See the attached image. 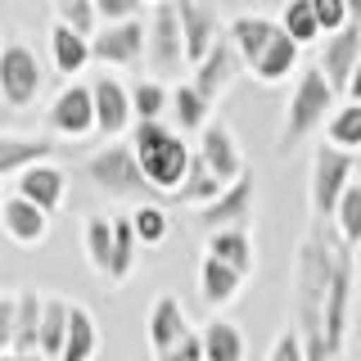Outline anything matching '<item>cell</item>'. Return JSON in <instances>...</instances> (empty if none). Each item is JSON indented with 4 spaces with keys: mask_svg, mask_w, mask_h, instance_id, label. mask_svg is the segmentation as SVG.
I'll return each mask as SVG.
<instances>
[{
    "mask_svg": "<svg viewBox=\"0 0 361 361\" xmlns=\"http://www.w3.org/2000/svg\"><path fill=\"white\" fill-rule=\"evenodd\" d=\"M113 235H118V244H113V271H109V285L122 289L131 280L135 271V253H140V235H135V221L131 212L127 217H113Z\"/></svg>",
    "mask_w": 361,
    "mask_h": 361,
    "instance_id": "4dcf8cb0",
    "label": "cell"
},
{
    "mask_svg": "<svg viewBox=\"0 0 361 361\" xmlns=\"http://www.w3.org/2000/svg\"><path fill=\"white\" fill-rule=\"evenodd\" d=\"M353 185V154L334 149V145H321L312 154V176H307V208L312 221H334L338 199Z\"/></svg>",
    "mask_w": 361,
    "mask_h": 361,
    "instance_id": "8992f818",
    "label": "cell"
},
{
    "mask_svg": "<svg viewBox=\"0 0 361 361\" xmlns=\"http://www.w3.org/2000/svg\"><path fill=\"white\" fill-rule=\"evenodd\" d=\"M203 253L231 262L235 271H244V276H253V271H257V244H253V235H248L244 226H231V231L203 235Z\"/></svg>",
    "mask_w": 361,
    "mask_h": 361,
    "instance_id": "484cf974",
    "label": "cell"
},
{
    "mask_svg": "<svg viewBox=\"0 0 361 361\" xmlns=\"http://www.w3.org/2000/svg\"><path fill=\"white\" fill-rule=\"evenodd\" d=\"M145 54H149V27H145L140 18H131V23H104V27L95 32V63H104L109 73L145 63Z\"/></svg>",
    "mask_w": 361,
    "mask_h": 361,
    "instance_id": "8fae6325",
    "label": "cell"
},
{
    "mask_svg": "<svg viewBox=\"0 0 361 361\" xmlns=\"http://www.w3.org/2000/svg\"><path fill=\"white\" fill-rule=\"evenodd\" d=\"M298 59H302V45L293 41L289 32H280V37L271 41L262 54H257V63L248 68V73H253V82H257V86H280L289 73H302Z\"/></svg>",
    "mask_w": 361,
    "mask_h": 361,
    "instance_id": "cb8c5ba5",
    "label": "cell"
},
{
    "mask_svg": "<svg viewBox=\"0 0 361 361\" xmlns=\"http://www.w3.org/2000/svg\"><path fill=\"white\" fill-rule=\"evenodd\" d=\"M68 325H73V302L59 293H45V316H41V353L50 361H59L68 343Z\"/></svg>",
    "mask_w": 361,
    "mask_h": 361,
    "instance_id": "f546056e",
    "label": "cell"
},
{
    "mask_svg": "<svg viewBox=\"0 0 361 361\" xmlns=\"http://www.w3.org/2000/svg\"><path fill=\"white\" fill-rule=\"evenodd\" d=\"M154 361H208V353H203V330L185 334L172 353H163V357H154Z\"/></svg>",
    "mask_w": 361,
    "mask_h": 361,
    "instance_id": "b9f144b4",
    "label": "cell"
},
{
    "mask_svg": "<svg viewBox=\"0 0 361 361\" xmlns=\"http://www.w3.org/2000/svg\"><path fill=\"white\" fill-rule=\"evenodd\" d=\"M267 361H307V348H302V338H298V330H293V325H285V330L271 338Z\"/></svg>",
    "mask_w": 361,
    "mask_h": 361,
    "instance_id": "f35d334b",
    "label": "cell"
},
{
    "mask_svg": "<svg viewBox=\"0 0 361 361\" xmlns=\"http://www.w3.org/2000/svg\"><path fill=\"white\" fill-rule=\"evenodd\" d=\"M180 14V32H185V50H190V68L199 59H208V50L226 37V18L217 9V0H176Z\"/></svg>",
    "mask_w": 361,
    "mask_h": 361,
    "instance_id": "4fadbf2b",
    "label": "cell"
},
{
    "mask_svg": "<svg viewBox=\"0 0 361 361\" xmlns=\"http://www.w3.org/2000/svg\"><path fill=\"white\" fill-rule=\"evenodd\" d=\"M131 221H135V235H140L145 248L167 244V235H172V217H167L158 203H135V208H131Z\"/></svg>",
    "mask_w": 361,
    "mask_h": 361,
    "instance_id": "d590c367",
    "label": "cell"
},
{
    "mask_svg": "<svg viewBox=\"0 0 361 361\" xmlns=\"http://www.w3.org/2000/svg\"><path fill=\"white\" fill-rule=\"evenodd\" d=\"M280 27H285L298 45L325 41V27H321V18H316L312 0H285V5H280Z\"/></svg>",
    "mask_w": 361,
    "mask_h": 361,
    "instance_id": "d6a6232c",
    "label": "cell"
},
{
    "mask_svg": "<svg viewBox=\"0 0 361 361\" xmlns=\"http://www.w3.org/2000/svg\"><path fill=\"white\" fill-rule=\"evenodd\" d=\"M54 18L68 23L73 32H82V37H95L104 23H99V9H95V0H59L54 5Z\"/></svg>",
    "mask_w": 361,
    "mask_h": 361,
    "instance_id": "8d00e7d4",
    "label": "cell"
},
{
    "mask_svg": "<svg viewBox=\"0 0 361 361\" xmlns=\"http://www.w3.org/2000/svg\"><path fill=\"white\" fill-rule=\"evenodd\" d=\"M348 9H353V18H361V0H348Z\"/></svg>",
    "mask_w": 361,
    "mask_h": 361,
    "instance_id": "f6af8a7d",
    "label": "cell"
},
{
    "mask_svg": "<svg viewBox=\"0 0 361 361\" xmlns=\"http://www.w3.org/2000/svg\"><path fill=\"white\" fill-rule=\"evenodd\" d=\"M221 190H226V180H221L217 172H212V167H208V163L199 158V149H195V163H190V176H185V185L176 190V199H180V203H190V208H208V203L217 199Z\"/></svg>",
    "mask_w": 361,
    "mask_h": 361,
    "instance_id": "836d02e7",
    "label": "cell"
},
{
    "mask_svg": "<svg viewBox=\"0 0 361 361\" xmlns=\"http://www.w3.org/2000/svg\"><path fill=\"white\" fill-rule=\"evenodd\" d=\"M99 23H131L145 14V0H95Z\"/></svg>",
    "mask_w": 361,
    "mask_h": 361,
    "instance_id": "60d3db41",
    "label": "cell"
},
{
    "mask_svg": "<svg viewBox=\"0 0 361 361\" xmlns=\"http://www.w3.org/2000/svg\"><path fill=\"white\" fill-rule=\"evenodd\" d=\"M240 73H248L244 54L235 50V41H231V37H221V41L208 50V59H199L195 68H190V82H195V86L203 90V95H208L212 104H217L226 90L240 82Z\"/></svg>",
    "mask_w": 361,
    "mask_h": 361,
    "instance_id": "5bb4252c",
    "label": "cell"
},
{
    "mask_svg": "<svg viewBox=\"0 0 361 361\" xmlns=\"http://www.w3.org/2000/svg\"><path fill=\"white\" fill-rule=\"evenodd\" d=\"M45 95V63L37 59L27 41L9 37L5 50H0V99H5L9 113L32 109Z\"/></svg>",
    "mask_w": 361,
    "mask_h": 361,
    "instance_id": "5b68a950",
    "label": "cell"
},
{
    "mask_svg": "<svg viewBox=\"0 0 361 361\" xmlns=\"http://www.w3.org/2000/svg\"><path fill=\"white\" fill-rule=\"evenodd\" d=\"M199 158L203 163L212 167V172H217L226 185H231V180H240L244 172H248V163H244V149H240V140H235V131H231V122H221V118H212L208 127L199 131Z\"/></svg>",
    "mask_w": 361,
    "mask_h": 361,
    "instance_id": "2e32d148",
    "label": "cell"
},
{
    "mask_svg": "<svg viewBox=\"0 0 361 361\" xmlns=\"http://www.w3.org/2000/svg\"><path fill=\"white\" fill-rule=\"evenodd\" d=\"M334 95L338 90L330 86V77L321 73L316 63H307L302 73H293V90H289V104H285V122L276 131V154H289L307 140L312 131H321L325 122L334 118Z\"/></svg>",
    "mask_w": 361,
    "mask_h": 361,
    "instance_id": "3957f363",
    "label": "cell"
},
{
    "mask_svg": "<svg viewBox=\"0 0 361 361\" xmlns=\"http://www.w3.org/2000/svg\"><path fill=\"white\" fill-rule=\"evenodd\" d=\"M59 154V145L50 135H18V131H5L0 135V180H14L18 172L37 163H50Z\"/></svg>",
    "mask_w": 361,
    "mask_h": 361,
    "instance_id": "ffe728a7",
    "label": "cell"
},
{
    "mask_svg": "<svg viewBox=\"0 0 361 361\" xmlns=\"http://www.w3.org/2000/svg\"><path fill=\"white\" fill-rule=\"evenodd\" d=\"M280 32H285V27H280V18H267V14H235L231 23H226V37L235 41V50L244 54L248 68L257 63V54H262Z\"/></svg>",
    "mask_w": 361,
    "mask_h": 361,
    "instance_id": "603a6c76",
    "label": "cell"
},
{
    "mask_svg": "<svg viewBox=\"0 0 361 361\" xmlns=\"http://www.w3.org/2000/svg\"><path fill=\"white\" fill-rule=\"evenodd\" d=\"M5 190L32 199L45 212H59L63 195H68V176H63V167H54V163H37V167H27V172H18L14 180H5Z\"/></svg>",
    "mask_w": 361,
    "mask_h": 361,
    "instance_id": "d6986e66",
    "label": "cell"
},
{
    "mask_svg": "<svg viewBox=\"0 0 361 361\" xmlns=\"http://www.w3.org/2000/svg\"><path fill=\"white\" fill-rule=\"evenodd\" d=\"M0 226H5V235L18 248H37V244L50 240V212L37 208V203L23 199V195H5V203H0Z\"/></svg>",
    "mask_w": 361,
    "mask_h": 361,
    "instance_id": "ac0fdd59",
    "label": "cell"
},
{
    "mask_svg": "<svg viewBox=\"0 0 361 361\" xmlns=\"http://www.w3.org/2000/svg\"><path fill=\"white\" fill-rule=\"evenodd\" d=\"M172 118H176L180 131H195L199 135L212 122V99L203 95L195 82H180V86H172Z\"/></svg>",
    "mask_w": 361,
    "mask_h": 361,
    "instance_id": "83f0119b",
    "label": "cell"
},
{
    "mask_svg": "<svg viewBox=\"0 0 361 361\" xmlns=\"http://www.w3.org/2000/svg\"><path fill=\"white\" fill-rule=\"evenodd\" d=\"M145 63H149V73L158 77V82H172V77H180V68L190 63L176 0L154 5V18H149V54H145Z\"/></svg>",
    "mask_w": 361,
    "mask_h": 361,
    "instance_id": "ba28073f",
    "label": "cell"
},
{
    "mask_svg": "<svg viewBox=\"0 0 361 361\" xmlns=\"http://www.w3.org/2000/svg\"><path fill=\"white\" fill-rule=\"evenodd\" d=\"M361 63V18H353L343 32H330L325 37V45L316 50V68H321L325 77H330L334 90H348V82H353Z\"/></svg>",
    "mask_w": 361,
    "mask_h": 361,
    "instance_id": "9a60e30c",
    "label": "cell"
},
{
    "mask_svg": "<svg viewBox=\"0 0 361 361\" xmlns=\"http://www.w3.org/2000/svg\"><path fill=\"white\" fill-rule=\"evenodd\" d=\"M95 90V122L104 140H122L127 131H135V104H131V86L122 77H113L109 68L90 82Z\"/></svg>",
    "mask_w": 361,
    "mask_h": 361,
    "instance_id": "7c38bea8",
    "label": "cell"
},
{
    "mask_svg": "<svg viewBox=\"0 0 361 361\" xmlns=\"http://www.w3.org/2000/svg\"><path fill=\"white\" fill-rule=\"evenodd\" d=\"M131 104H135V122H163V113L172 109V90H167L158 77L131 86Z\"/></svg>",
    "mask_w": 361,
    "mask_h": 361,
    "instance_id": "e575fe53",
    "label": "cell"
},
{
    "mask_svg": "<svg viewBox=\"0 0 361 361\" xmlns=\"http://www.w3.org/2000/svg\"><path fill=\"white\" fill-rule=\"evenodd\" d=\"M86 176H90V185H95L99 195L122 199V203H149V195H154V185H149V176H145L131 140H109L99 154H90L86 158Z\"/></svg>",
    "mask_w": 361,
    "mask_h": 361,
    "instance_id": "277c9868",
    "label": "cell"
},
{
    "mask_svg": "<svg viewBox=\"0 0 361 361\" xmlns=\"http://www.w3.org/2000/svg\"><path fill=\"white\" fill-rule=\"evenodd\" d=\"M95 357H99V325L90 316V307L73 302V325H68V343L59 361H95Z\"/></svg>",
    "mask_w": 361,
    "mask_h": 361,
    "instance_id": "f1b7e54d",
    "label": "cell"
},
{
    "mask_svg": "<svg viewBox=\"0 0 361 361\" xmlns=\"http://www.w3.org/2000/svg\"><path fill=\"white\" fill-rule=\"evenodd\" d=\"M113 244H118L113 217H104V212H86L82 217V248H86V262H90V271H95V280H104V285H109V271H113Z\"/></svg>",
    "mask_w": 361,
    "mask_h": 361,
    "instance_id": "d4e9b609",
    "label": "cell"
},
{
    "mask_svg": "<svg viewBox=\"0 0 361 361\" xmlns=\"http://www.w3.org/2000/svg\"><path fill=\"white\" fill-rule=\"evenodd\" d=\"M145 5H149V9H154V5H167V0H145Z\"/></svg>",
    "mask_w": 361,
    "mask_h": 361,
    "instance_id": "bcb514c9",
    "label": "cell"
},
{
    "mask_svg": "<svg viewBox=\"0 0 361 361\" xmlns=\"http://www.w3.org/2000/svg\"><path fill=\"white\" fill-rule=\"evenodd\" d=\"M334 226L353 248H361V180L348 185V195L338 199V212H334Z\"/></svg>",
    "mask_w": 361,
    "mask_h": 361,
    "instance_id": "74e56055",
    "label": "cell"
},
{
    "mask_svg": "<svg viewBox=\"0 0 361 361\" xmlns=\"http://www.w3.org/2000/svg\"><path fill=\"white\" fill-rule=\"evenodd\" d=\"M253 208H257V176H253V167H248V172L240 180H231L208 208H195V221H199L203 235L231 231V226H244L248 231V226H253Z\"/></svg>",
    "mask_w": 361,
    "mask_h": 361,
    "instance_id": "30bf717a",
    "label": "cell"
},
{
    "mask_svg": "<svg viewBox=\"0 0 361 361\" xmlns=\"http://www.w3.org/2000/svg\"><path fill=\"white\" fill-rule=\"evenodd\" d=\"M357 262H361V248H357Z\"/></svg>",
    "mask_w": 361,
    "mask_h": 361,
    "instance_id": "7dc6e473",
    "label": "cell"
},
{
    "mask_svg": "<svg viewBox=\"0 0 361 361\" xmlns=\"http://www.w3.org/2000/svg\"><path fill=\"white\" fill-rule=\"evenodd\" d=\"M50 63L59 77H82L90 63H95V37H82L68 23L54 18L50 23Z\"/></svg>",
    "mask_w": 361,
    "mask_h": 361,
    "instance_id": "44dd1931",
    "label": "cell"
},
{
    "mask_svg": "<svg viewBox=\"0 0 361 361\" xmlns=\"http://www.w3.org/2000/svg\"><path fill=\"white\" fill-rule=\"evenodd\" d=\"M131 149L140 158L149 185L158 195L176 199V190L185 185V176H190V163H195V149L185 145V131H172L167 122H135Z\"/></svg>",
    "mask_w": 361,
    "mask_h": 361,
    "instance_id": "7a4b0ae2",
    "label": "cell"
},
{
    "mask_svg": "<svg viewBox=\"0 0 361 361\" xmlns=\"http://www.w3.org/2000/svg\"><path fill=\"white\" fill-rule=\"evenodd\" d=\"M45 127H50V135H59V140H86V135H99L95 90H90V82L59 86V95H54L50 109H45Z\"/></svg>",
    "mask_w": 361,
    "mask_h": 361,
    "instance_id": "9c48e42d",
    "label": "cell"
},
{
    "mask_svg": "<svg viewBox=\"0 0 361 361\" xmlns=\"http://www.w3.org/2000/svg\"><path fill=\"white\" fill-rule=\"evenodd\" d=\"M343 95H348V99H361V63H357V73H353V82H348Z\"/></svg>",
    "mask_w": 361,
    "mask_h": 361,
    "instance_id": "ee69618b",
    "label": "cell"
},
{
    "mask_svg": "<svg viewBox=\"0 0 361 361\" xmlns=\"http://www.w3.org/2000/svg\"><path fill=\"white\" fill-rule=\"evenodd\" d=\"M0 361H50L45 353H0Z\"/></svg>",
    "mask_w": 361,
    "mask_h": 361,
    "instance_id": "7bdbcfd3",
    "label": "cell"
},
{
    "mask_svg": "<svg viewBox=\"0 0 361 361\" xmlns=\"http://www.w3.org/2000/svg\"><path fill=\"white\" fill-rule=\"evenodd\" d=\"M357 248L338 235L334 221H312L293 257V330L307 361H343L353 334L357 293Z\"/></svg>",
    "mask_w": 361,
    "mask_h": 361,
    "instance_id": "6da1fadb",
    "label": "cell"
},
{
    "mask_svg": "<svg viewBox=\"0 0 361 361\" xmlns=\"http://www.w3.org/2000/svg\"><path fill=\"white\" fill-rule=\"evenodd\" d=\"M244 271H235L231 262H221V257H212V253H203V262H199V298L208 302L212 312H221V307H231L235 298H240V289H244Z\"/></svg>",
    "mask_w": 361,
    "mask_h": 361,
    "instance_id": "7402d4cb",
    "label": "cell"
},
{
    "mask_svg": "<svg viewBox=\"0 0 361 361\" xmlns=\"http://www.w3.org/2000/svg\"><path fill=\"white\" fill-rule=\"evenodd\" d=\"M325 145L343 154H361V99H343L334 109V118L325 122Z\"/></svg>",
    "mask_w": 361,
    "mask_h": 361,
    "instance_id": "1f68e13d",
    "label": "cell"
},
{
    "mask_svg": "<svg viewBox=\"0 0 361 361\" xmlns=\"http://www.w3.org/2000/svg\"><path fill=\"white\" fill-rule=\"evenodd\" d=\"M41 316H45V293L9 289L0 298V348L5 353H41Z\"/></svg>",
    "mask_w": 361,
    "mask_h": 361,
    "instance_id": "52a82bcc",
    "label": "cell"
},
{
    "mask_svg": "<svg viewBox=\"0 0 361 361\" xmlns=\"http://www.w3.org/2000/svg\"><path fill=\"white\" fill-rule=\"evenodd\" d=\"M312 5H316V18H321L325 37H330V32H343L348 23H353V9H348V0H312Z\"/></svg>",
    "mask_w": 361,
    "mask_h": 361,
    "instance_id": "ab89813d",
    "label": "cell"
},
{
    "mask_svg": "<svg viewBox=\"0 0 361 361\" xmlns=\"http://www.w3.org/2000/svg\"><path fill=\"white\" fill-rule=\"evenodd\" d=\"M203 353H208V361H244L248 357V338L231 316L212 312V321L203 325Z\"/></svg>",
    "mask_w": 361,
    "mask_h": 361,
    "instance_id": "4316f807",
    "label": "cell"
},
{
    "mask_svg": "<svg viewBox=\"0 0 361 361\" xmlns=\"http://www.w3.org/2000/svg\"><path fill=\"white\" fill-rule=\"evenodd\" d=\"M185 334H195V325H190V316H185V307H180V298H176V293H158L154 307H149V321H145L149 353H154V357L172 353V348H176Z\"/></svg>",
    "mask_w": 361,
    "mask_h": 361,
    "instance_id": "e0dca14e",
    "label": "cell"
}]
</instances>
